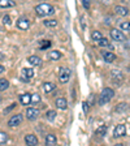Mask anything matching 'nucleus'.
<instances>
[{
  "label": "nucleus",
  "instance_id": "nucleus-1",
  "mask_svg": "<svg viewBox=\"0 0 130 146\" xmlns=\"http://www.w3.org/2000/svg\"><path fill=\"white\" fill-rule=\"evenodd\" d=\"M113 97H115V91H113V89L104 88L103 90H102V93H100V95H99L98 104H99V106H104V104L109 103V100L112 99Z\"/></svg>",
  "mask_w": 130,
  "mask_h": 146
},
{
  "label": "nucleus",
  "instance_id": "nucleus-2",
  "mask_svg": "<svg viewBox=\"0 0 130 146\" xmlns=\"http://www.w3.org/2000/svg\"><path fill=\"white\" fill-rule=\"evenodd\" d=\"M35 13L39 17H46V16H51L55 13V8L51 5V4H47V3H43L39 4V5L35 7Z\"/></svg>",
  "mask_w": 130,
  "mask_h": 146
},
{
  "label": "nucleus",
  "instance_id": "nucleus-3",
  "mask_svg": "<svg viewBox=\"0 0 130 146\" xmlns=\"http://www.w3.org/2000/svg\"><path fill=\"white\" fill-rule=\"evenodd\" d=\"M70 76H72V72H70L69 68H65V67H61L60 68V72H59V81L61 84H67L69 81Z\"/></svg>",
  "mask_w": 130,
  "mask_h": 146
},
{
  "label": "nucleus",
  "instance_id": "nucleus-4",
  "mask_svg": "<svg viewBox=\"0 0 130 146\" xmlns=\"http://www.w3.org/2000/svg\"><path fill=\"white\" fill-rule=\"evenodd\" d=\"M111 77H112L113 82H115L116 85H121L122 82H124L125 80V76H124V73L121 72V70H118V69H113L112 72H111Z\"/></svg>",
  "mask_w": 130,
  "mask_h": 146
},
{
  "label": "nucleus",
  "instance_id": "nucleus-5",
  "mask_svg": "<svg viewBox=\"0 0 130 146\" xmlns=\"http://www.w3.org/2000/svg\"><path fill=\"white\" fill-rule=\"evenodd\" d=\"M111 36H112V39L116 40V42H125L126 40V35L120 29H112L111 30Z\"/></svg>",
  "mask_w": 130,
  "mask_h": 146
},
{
  "label": "nucleus",
  "instance_id": "nucleus-6",
  "mask_svg": "<svg viewBox=\"0 0 130 146\" xmlns=\"http://www.w3.org/2000/svg\"><path fill=\"white\" fill-rule=\"evenodd\" d=\"M22 120H24V116H22L21 113H16V115H13L12 117L8 120V127H11V128L18 127V125L22 123Z\"/></svg>",
  "mask_w": 130,
  "mask_h": 146
},
{
  "label": "nucleus",
  "instance_id": "nucleus-7",
  "mask_svg": "<svg viewBox=\"0 0 130 146\" xmlns=\"http://www.w3.org/2000/svg\"><path fill=\"white\" fill-rule=\"evenodd\" d=\"M126 133V128H125L124 124H118L117 127L115 128V131H113V137L115 138H118V137H122L125 136Z\"/></svg>",
  "mask_w": 130,
  "mask_h": 146
},
{
  "label": "nucleus",
  "instance_id": "nucleus-8",
  "mask_svg": "<svg viewBox=\"0 0 130 146\" xmlns=\"http://www.w3.org/2000/svg\"><path fill=\"white\" fill-rule=\"evenodd\" d=\"M30 26V22L27 20L26 17H20L17 20V27L18 29H21V30H27Z\"/></svg>",
  "mask_w": 130,
  "mask_h": 146
},
{
  "label": "nucleus",
  "instance_id": "nucleus-9",
  "mask_svg": "<svg viewBox=\"0 0 130 146\" xmlns=\"http://www.w3.org/2000/svg\"><path fill=\"white\" fill-rule=\"evenodd\" d=\"M38 115H39V111L36 108H34V107H30V108L26 110V117L29 120H35L38 117Z\"/></svg>",
  "mask_w": 130,
  "mask_h": 146
},
{
  "label": "nucleus",
  "instance_id": "nucleus-10",
  "mask_svg": "<svg viewBox=\"0 0 130 146\" xmlns=\"http://www.w3.org/2000/svg\"><path fill=\"white\" fill-rule=\"evenodd\" d=\"M115 12H116V15L120 16V17H125V16L129 15V9H127L126 7H122V5H116Z\"/></svg>",
  "mask_w": 130,
  "mask_h": 146
},
{
  "label": "nucleus",
  "instance_id": "nucleus-11",
  "mask_svg": "<svg viewBox=\"0 0 130 146\" xmlns=\"http://www.w3.org/2000/svg\"><path fill=\"white\" fill-rule=\"evenodd\" d=\"M25 142L29 146H35V145H38L39 141H38L36 136H34V134H27V136L25 137Z\"/></svg>",
  "mask_w": 130,
  "mask_h": 146
},
{
  "label": "nucleus",
  "instance_id": "nucleus-12",
  "mask_svg": "<svg viewBox=\"0 0 130 146\" xmlns=\"http://www.w3.org/2000/svg\"><path fill=\"white\" fill-rule=\"evenodd\" d=\"M103 59H104V61H107V63H113V61L116 60V55L111 51H104Z\"/></svg>",
  "mask_w": 130,
  "mask_h": 146
},
{
  "label": "nucleus",
  "instance_id": "nucleus-13",
  "mask_svg": "<svg viewBox=\"0 0 130 146\" xmlns=\"http://www.w3.org/2000/svg\"><path fill=\"white\" fill-rule=\"evenodd\" d=\"M20 102H21V104H24V106H29V104H31V95L27 94V93L21 94L20 95Z\"/></svg>",
  "mask_w": 130,
  "mask_h": 146
},
{
  "label": "nucleus",
  "instance_id": "nucleus-14",
  "mask_svg": "<svg viewBox=\"0 0 130 146\" xmlns=\"http://www.w3.org/2000/svg\"><path fill=\"white\" fill-rule=\"evenodd\" d=\"M34 77V70L31 68H25L22 69V80H26V82L29 81V78Z\"/></svg>",
  "mask_w": 130,
  "mask_h": 146
},
{
  "label": "nucleus",
  "instance_id": "nucleus-15",
  "mask_svg": "<svg viewBox=\"0 0 130 146\" xmlns=\"http://www.w3.org/2000/svg\"><path fill=\"white\" fill-rule=\"evenodd\" d=\"M55 104H56V107L60 110H67V107H68V102L65 98H57L56 102H55Z\"/></svg>",
  "mask_w": 130,
  "mask_h": 146
},
{
  "label": "nucleus",
  "instance_id": "nucleus-16",
  "mask_svg": "<svg viewBox=\"0 0 130 146\" xmlns=\"http://www.w3.org/2000/svg\"><path fill=\"white\" fill-rule=\"evenodd\" d=\"M27 61L31 64V65H34V67H39L40 64H42V59L39 58V56H30V58L27 59Z\"/></svg>",
  "mask_w": 130,
  "mask_h": 146
},
{
  "label": "nucleus",
  "instance_id": "nucleus-17",
  "mask_svg": "<svg viewBox=\"0 0 130 146\" xmlns=\"http://www.w3.org/2000/svg\"><path fill=\"white\" fill-rule=\"evenodd\" d=\"M46 143H47V145H51V146L56 145V143H57V137L52 133L47 134V137H46Z\"/></svg>",
  "mask_w": 130,
  "mask_h": 146
},
{
  "label": "nucleus",
  "instance_id": "nucleus-18",
  "mask_svg": "<svg viewBox=\"0 0 130 146\" xmlns=\"http://www.w3.org/2000/svg\"><path fill=\"white\" fill-rule=\"evenodd\" d=\"M55 89H56V85H55L53 82H44V85H43V90L46 93H51Z\"/></svg>",
  "mask_w": 130,
  "mask_h": 146
},
{
  "label": "nucleus",
  "instance_id": "nucleus-19",
  "mask_svg": "<svg viewBox=\"0 0 130 146\" xmlns=\"http://www.w3.org/2000/svg\"><path fill=\"white\" fill-rule=\"evenodd\" d=\"M0 7L1 8H11V7H15V1L13 0H0Z\"/></svg>",
  "mask_w": 130,
  "mask_h": 146
},
{
  "label": "nucleus",
  "instance_id": "nucleus-20",
  "mask_svg": "<svg viewBox=\"0 0 130 146\" xmlns=\"http://www.w3.org/2000/svg\"><path fill=\"white\" fill-rule=\"evenodd\" d=\"M61 56H63V55H61L60 51H49V54H48V58L51 59V60H59Z\"/></svg>",
  "mask_w": 130,
  "mask_h": 146
},
{
  "label": "nucleus",
  "instance_id": "nucleus-21",
  "mask_svg": "<svg viewBox=\"0 0 130 146\" xmlns=\"http://www.w3.org/2000/svg\"><path fill=\"white\" fill-rule=\"evenodd\" d=\"M106 133H107V127L106 125H100V127L96 129V132H95V134L99 136V137H104Z\"/></svg>",
  "mask_w": 130,
  "mask_h": 146
},
{
  "label": "nucleus",
  "instance_id": "nucleus-22",
  "mask_svg": "<svg viewBox=\"0 0 130 146\" xmlns=\"http://www.w3.org/2000/svg\"><path fill=\"white\" fill-rule=\"evenodd\" d=\"M129 108H130V106L127 103H120L115 108V111H116V112H122V111H125V110H129Z\"/></svg>",
  "mask_w": 130,
  "mask_h": 146
},
{
  "label": "nucleus",
  "instance_id": "nucleus-23",
  "mask_svg": "<svg viewBox=\"0 0 130 146\" xmlns=\"http://www.w3.org/2000/svg\"><path fill=\"white\" fill-rule=\"evenodd\" d=\"M9 86V81L5 78H0V91H4L7 90Z\"/></svg>",
  "mask_w": 130,
  "mask_h": 146
},
{
  "label": "nucleus",
  "instance_id": "nucleus-24",
  "mask_svg": "<svg viewBox=\"0 0 130 146\" xmlns=\"http://www.w3.org/2000/svg\"><path fill=\"white\" fill-rule=\"evenodd\" d=\"M91 38H92V40H99V39H102L103 38V34L100 33L99 30H95V31H92V34H91Z\"/></svg>",
  "mask_w": 130,
  "mask_h": 146
},
{
  "label": "nucleus",
  "instance_id": "nucleus-25",
  "mask_svg": "<svg viewBox=\"0 0 130 146\" xmlns=\"http://www.w3.org/2000/svg\"><path fill=\"white\" fill-rule=\"evenodd\" d=\"M44 26L47 27H55V26H57V21L56 20H44Z\"/></svg>",
  "mask_w": 130,
  "mask_h": 146
},
{
  "label": "nucleus",
  "instance_id": "nucleus-26",
  "mask_svg": "<svg viewBox=\"0 0 130 146\" xmlns=\"http://www.w3.org/2000/svg\"><path fill=\"white\" fill-rule=\"evenodd\" d=\"M120 29L125 31H130V21H124L120 24Z\"/></svg>",
  "mask_w": 130,
  "mask_h": 146
},
{
  "label": "nucleus",
  "instance_id": "nucleus-27",
  "mask_svg": "<svg viewBox=\"0 0 130 146\" xmlns=\"http://www.w3.org/2000/svg\"><path fill=\"white\" fill-rule=\"evenodd\" d=\"M46 117H47V120H49V121H53L55 117H56V112L55 111H48V112L46 113Z\"/></svg>",
  "mask_w": 130,
  "mask_h": 146
},
{
  "label": "nucleus",
  "instance_id": "nucleus-28",
  "mask_svg": "<svg viewBox=\"0 0 130 146\" xmlns=\"http://www.w3.org/2000/svg\"><path fill=\"white\" fill-rule=\"evenodd\" d=\"M98 43H99V46H102V47H109V46H111L109 44V40L107 39V38H104V36L102 39L98 40Z\"/></svg>",
  "mask_w": 130,
  "mask_h": 146
},
{
  "label": "nucleus",
  "instance_id": "nucleus-29",
  "mask_svg": "<svg viewBox=\"0 0 130 146\" xmlns=\"http://www.w3.org/2000/svg\"><path fill=\"white\" fill-rule=\"evenodd\" d=\"M8 141V134L4 133V132H0V145H3Z\"/></svg>",
  "mask_w": 130,
  "mask_h": 146
},
{
  "label": "nucleus",
  "instance_id": "nucleus-30",
  "mask_svg": "<svg viewBox=\"0 0 130 146\" xmlns=\"http://www.w3.org/2000/svg\"><path fill=\"white\" fill-rule=\"evenodd\" d=\"M39 102H40V95L38 93H34L31 95V103H39Z\"/></svg>",
  "mask_w": 130,
  "mask_h": 146
},
{
  "label": "nucleus",
  "instance_id": "nucleus-31",
  "mask_svg": "<svg viewBox=\"0 0 130 146\" xmlns=\"http://www.w3.org/2000/svg\"><path fill=\"white\" fill-rule=\"evenodd\" d=\"M49 46H51V42H49V40H43L42 46H40V48L44 50V48H47V47H49Z\"/></svg>",
  "mask_w": 130,
  "mask_h": 146
},
{
  "label": "nucleus",
  "instance_id": "nucleus-32",
  "mask_svg": "<svg viewBox=\"0 0 130 146\" xmlns=\"http://www.w3.org/2000/svg\"><path fill=\"white\" fill-rule=\"evenodd\" d=\"M3 22H4V24H7V25H11V22H12V21H11V17H9L8 15L4 16V17H3Z\"/></svg>",
  "mask_w": 130,
  "mask_h": 146
},
{
  "label": "nucleus",
  "instance_id": "nucleus-33",
  "mask_svg": "<svg viewBox=\"0 0 130 146\" xmlns=\"http://www.w3.org/2000/svg\"><path fill=\"white\" fill-rule=\"evenodd\" d=\"M82 106H83V111H85V113H87L88 112V104H87V102H83V103H82Z\"/></svg>",
  "mask_w": 130,
  "mask_h": 146
},
{
  "label": "nucleus",
  "instance_id": "nucleus-34",
  "mask_svg": "<svg viewBox=\"0 0 130 146\" xmlns=\"http://www.w3.org/2000/svg\"><path fill=\"white\" fill-rule=\"evenodd\" d=\"M82 3H83V5H85L86 9H88V7H90V3H88V0H82Z\"/></svg>",
  "mask_w": 130,
  "mask_h": 146
},
{
  "label": "nucleus",
  "instance_id": "nucleus-35",
  "mask_svg": "<svg viewBox=\"0 0 130 146\" xmlns=\"http://www.w3.org/2000/svg\"><path fill=\"white\" fill-rule=\"evenodd\" d=\"M4 72H5V68H4L3 65L0 64V74H1V73H4Z\"/></svg>",
  "mask_w": 130,
  "mask_h": 146
},
{
  "label": "nucleus",
  "instance_id": "nucleus-36",
  "mask_svg": "<svg viewBox=\"0 0 130 146\" xmlns=\"http://www.w3.org/2000/svg\"><path fill=\"white\" fill-rule=\"evenodd\" d=\"M4 58H5V56H4V54H1V52H0V61L4 60Z\"/></svg>",
  "mask_w": 130,
  "mask_h": 146
}]
</instances>
